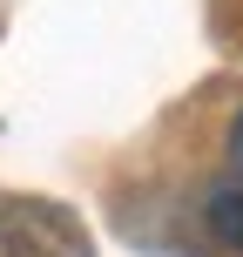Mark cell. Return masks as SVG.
Here are the masks:
<instances>
[{"label": "cell", "instance_id": "1", "mask_svg": "<svg viewBox=\"0 0 243 257\" xmlns=\"http://www.w3.org/2000/svg\"><path fill=\"white\" fill-rule=\"evenodd\" d=\"M0 257H95L75 210L41 196H0Z\"/></svg>", "mask_w": 243, "mask_h": 257}, {"label": "cell", "instance_id": "2", "mask_svg": "<svg viewBox=\"0 0 243 257\" xmlns=\"http://www.w3.org/2000/svg\"><path fill=\"white\" fill-rule=\"evenodd\" d=\"M209 237H216L223 250H236V257H243V190L209 196Z\"/></svg>", "mask_w": 243, "mask_h": 257}, {"label": "cell", "instance_id": "3", "mask_svg": "<svg viewBox=\"0 0 243 257\" xmlns=\"http://www.w3.org/2000/svg\"><path fill=\"white\" fill-rule=\"evenodd\" d=\"M230 169L243 176V108H236V122H230Z\"/></svg>", "mask_w": 243, "mask_h": 257}]
</instances>
